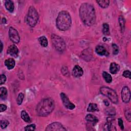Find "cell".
<instances>
[{
	"mask_svg": "<svg viewBox=\"0 0 131 131\" xmlns=\"http://www.w3.org/2000/svg\"><path fill=\"white\" fill-rule=\"evenodd\" d=\"M87 111H88V112H96V111H98L99 109H98L97 105L96 104L91 103L89 105L88 108V109H87Z\"/></svg>",
	"mask_w": 131,
	"mask_h": 131,
	"instance_id": "7402d4cb",
	"label": "cell"
},
{
	"mask_svg": "<svg viewBox=\"0 0 131 131\" xmlns=\"http://www.w3.org/2000/svg\"><path fill=\"white\" fill-rule=\"evenodd\" d=\"M35 128H36V125L34 124H31L26 126L25 127L24 129L25 130H35Z\"/></svg>",
	"mask_w": 131,
	"mask_h": 131,
	"instance_id": "1f68e13d",
	"label": "cell"
},
{
	"mask_svg": "<svg viewBox=\"0 0 131 131\" xmlns=\"http://www.w3.org/2000/svg\"><path fill=\"white\" fill-rule=\"evenodd\" d=\"M125 117L126 119L129 121H131V112H130V109H127L125 111Z\"/></svg>",
	"mask_w": 131,
	"mask_h": 131,
	"instance_id": "83f0119b",
	"label": "cell"
},
{
	"mask_svg": "<svg viewBox=\"0 0 131 131\" xmlns=\"http://www.w3.org/2000/svg\"><path fill=\"white\" fill-rule=\"evenodd\" d=\"M101 94L107 97L113 103L117 104L118 101V96L116 92L113 89L107 86H102L100 89Z\"/></svg>",
	"mask_w": 131,
	"mask_h": 131,
	"instance_id": "5b68a950",
	"label": "cell"
},
{
	"mask_svg": "<svg viewBox=\"0 0 131 131\" xmlns=\"http://www.w3.org/2000/svg\"><path fill=\"white\" fill-rule=\"evenodd\" d=\"M2 21H3V23H4V24H6V22H7V21H6V19L4 18H3V19H2Z\"/></svg>",
	"mask_w": 131,
	"mask_h": 131,
	"instance_id": "74e56055",
	"label": "cell"
},
{
	"mask_svg": "<svg viewBox=\"0 0 131 131\" xmlns=\"http://www.w3.org/2000/svg\"><path fill=\"white\" fill-rule=\"evenodd\" d=\"M39 16L36 9L33 6H30L26 17V22L30 27H34L38 20Z\"/></svg>",
	"mask_w": 131,
	"mask_h": 131,
	"instance_id": "277c9868",
	"label": "cell"
},
{
	"mask_svg": "<svg viewBox=\"0 0 131 131\" xmlns=\"http://www.w3.org/2000/svg\"><path fill=\"white\" fill-rule=\"evenodd\" d=\"M103 32L105 35L110 34V29L109 26L107 23H104L103 25Z\"/></svg>",
	"mask_w": 131,
	"mask_h": 131,
	"instance_id": "484cf974",
	"label": "cell"
},
{
	"mask_svg": "<svg viewBox=\"0 0 131 131\" xmlns=\"http://www.w3.org/2000/svg\"><path fill=\"white\" fill-rule=\"evenodd\" d=\"M104 104H105V106H107V107H108V106H109V105H110V103H109V101L107 100H105L104 101Z\"/></svg>",
	"mask_w": 131,
	"mask_h": 131,
	"instance_id": "8d00e7d4",
	"label": "cell"
},
{
	"mask_svg": "<svg viewBox=\"0 0 131 131\" xmlns=\"http://www.w3.org/2000/svg\"><path fill=\"white\" fill-rule=\"evenodd\" d=\"M38 41H39L40 45L42 47H47L48 42V40L45 36H42L39 37L38 38Z\"/></svg>",
	"mask_w": 131,
	"mask_h": 131,
	"instance_id": "d6986e66",
	"label": "cell"
},
{
	"mask_svg": "<svg viewBox=\"0 0 131 131\" xmlns=\"http://www.w3.org/2000/svg\"><path fill=\"white\" fill-rule=\"evenodd\" d=\"M120 70V66L118 64L115 63H112L110 65V71L113 74H116Z\"/></svg>",
	"mask_w": 131,
	"mask_h": 131,
	"instance_id": "e0dca14e",
	"label": "cell"
},
{
	"mask_svg": "<svg viewBox=\"0 0 131 131\" xmlns=\"http://www.w3.org/2000/svg\"><path fill=\"white\" fill-rule=\"evenodd\" d=\"M96 2L103 8H107L110 4V1H109V0H102V1H97Z\"/></svg>",
	"mask_w": 131,
	"mask_h": 131,
	"instance_id": "44dd1931",
	"label": "cell"
},
{
	"mask_svg": "<svg viewBox=\"0 0 131 131\" xmlns=\"http://www.w3.org/2000/svg\"><path fill=\"white\" fill-rule=\"evenodd\" d=\"M79 16L81 21L86 26H92L96 22L95 10L90 4L85 3L80 6Z\"/></svg>",
	"mask_w": 131,
	"mask_h": 131,
	"instance_id": "6da1fadb",
	"label": "cell"
},
{
	"mask_svg": "<svg viewBox=\"0 0 131 131\" xmlns=\"http://www.w3.org/2000/svg\"><path fill=\"white\" fill-rule=\"evenodd\" d=\"M121 98L124 103H128L130 99V92L129 88L124 86L121 91Z\"/></svg>",
	"mask_w": 131,
	"mask_h": 131,
	"instance_id": "9c48e42d",
	"label": "cell"
},
{
	"mask_svg": "<svg viewBox=\"0 0 131 131\" xmlns=\"http://www.w3.org/2000/svg\"><path fill=\"white\" fill-rule=\"evenodd\" d=\"M112 47V49H113V54L114 55H117L119 51V47H118V46L116 44H115V43H113Z\"/></svg>",
	"mask_w": 131,
	"mask_h": 131,
	"instance_id": "f546056e",
	"label": "cell"
},
{
	"mask_svg": "<svg viewBox=\"0 0 131 131\" xmlns=\"http://www.w3.org/2000/svg\"><path fill=\"white\" fill-rule=\"evenodd\" d=\"M24 98V95L23 93H20L18 97L17 98V103L19 105H21L22 104L23 100Z\"/></svg>",
	"mask_w": 131,
	"mask_h": 131,
	"instance_id": "f1b7e54d",
	"label": "cell"
},
{
	"mask_svg": "<svg viewBox=\"0 0 131 131\" xmlns=\"http://www.w3.org/2000/svg\"><path fill=\"white\" fill-rule=\"evenodd\" d=\"M7 110V106L5 105L1 104L0 105V111L1 112H4Z\"/></svg>",
	"mask_w": 131,
	"mask_h": 131,
	"instance_id": "d590c367",
	"label": "cell"
},
{
	"mask_svg": "<svg viewBox=\"0 0 131 131\" xmlns=\"http://www.w3.org/2000/svg\"><path fill=\"white\" fill-rule=\"evenodd\" d=\"M5 65L8 69L11 70L16 65V62L14 59H8L5 60Z\"/></svg>",
	"mask_w": 131,
	"mask_h": 131,
	"instance_id": "2e32d148",
	"label": "cell"
},
{
	"mask_svg": "<svg viewBox=\"0 0 131 131\" xmlns=\"http://www.w3.org/2000/svg\"><path fill=\"white\" fill-rule=\"evenodd\" d=\"M106 113L108 115H110L111 116H114L116 114V112H115V109L113 108H107L106 109Z\"/></svg>",
	"mask_w": 131,
	"mask_h": 131,
	"instance_id": "4316f807",
	"label": "cell"
},
{
	"mask_svg": "<svg viewBox=\"0 0 131 131\" xmlns=\"http://www.w3.org/2000/svg\"><path fill=\"white\" fill-rule=\"evenodd\" d=\"M51 41L54 48L60 52H63L65 50L66 46L64 40L60 36L56 34L51 35Z\"/></svg>",
	"mask_w": 131,
	"mask_h": 131,
	"instance_id": "8992f818",
	"label": "cell"
},
{
	"mask_svg": "<svg viewBox=\"0 0 131 131\" xmlns=\"http://www.w3.org/2000/svg\"><path fill=\"white\" fill-rule=\"evenodd\" d=\"M6 81V76L4 74H1L0 76V84H4Z\"/></svg>",
	"mask_w": 131,
	"mask_h": 131,
	"instance_id": "d6a6232c",
	"label": "cell"
},
{
	"mask_svg": "<svg viewBox=\"0 0 131 131\" xmlns=\"http://www.w3.org/2000/svg\"><path fill=\"white\" fill-rule=\"evenodd\" d=\"M21 118L25 122H28V123H30L31 122V118L30 117V116H29L28 114L24 110L22 111L21 112Z\"/></svg>",
	"mask_w": 131,
	"mask_h": 131,
	"instance_id": "ffe728a7",
	"label": "cell"
},
{
	"mask_svg": "<svg viewBox=\"0 0 131 131\" xmlns=\"http://www.w3.org/2000/svg\"><path fill=\"white\" fill-rule=\"evenodd\" d=\"M60 95L63 105L66 108L69 110H73L75 108V106L70 101L69 98L65 93H61Z\"/></svg>",
	"mask_w": 131,
	"mask_h": 131,
	"instance_id": "ba28073f",
	"label": "cell"
},
{
	"mask_svg": "<svg viewBox=\"0 0 131 131\" xmlns=\"http://www.w3.org/2000/svg\"><path fill=\"white\" fill-rule=\"evenodd\" d=\"M85 120L87 122L92 123L93 125H95L98 122V119L97 117L92 114L87 115L85 117Z\"/></svg>",
	"mask_w": 131,
	"mask_h": 131,
	"instance_id": "9a60e30c",
	"label": "cell"
},
{
	"mask_svg": "<svg viewBox=\"0 0 131 131\" xmlns=\"http://www.w3.org/2000/svg\"><path fill=\"white\" fill-rule=\"evenodd\" d=\"M95 51L97 54L101 56H107L109 55V53L106 49L102 46H97L95 48Z\"/></svg>",
	"mask_w": 131,
	"mask_h": 131,
	"instance_id": "5bb4252c",
	"label": "cell"
},
{
	"mask_svg": "<svg viewBox=\"0 0 131 131\" xmlns=\"http://www.w3.org/2000/svg\"><path fill=\"white\" fill-rule=\"evenodd\" d=\"M92 55V51L91 49H85L81 53V58L86 61L91 60Z\"/></svg>",
	"mask_w": 131,
	"mask_h": 131,
	"instance_id": "7c38bea8",
	"label": "cell"
},
{
	"mask_svg": "<svg viewBox=\"0 0 131 131\" xmlns=\"http://www.w3.org/2000/svg\"><path fill=\"white\" fill-rule=\"evenodd\" d=\"M118 22L119 24L120 25L121 31H123L124 30V28H125V20L124 19V18L122 16H119V18H118Z\"/></svg>",
	"mask_w": 131,
	"mask_h": 131,
	"instance_id": "d4e9b609",
	"label": "cell"
},
{
	"mask_svg": "<svg viewBox=\"0 0 131 131\" xmlns=\"http://www.w3.org/2000/svg\"><path fill=\"white\" fill-rule=\"evenodd\" d=\"M103 76L104 79L105 80V81L107 83H111L112 81V76L110 74L107 73V72H104L103 73Z\"/></svg>",
	"mask_w": 131,
	"mask_h": 131,
	"instance_id": "cb8c5ba5",
	"label": "cell"
},
{
	"mask_svg": "<svg viewBox=\"0 0 131 131\" xmlns=\"http://www.w3.org/2000/svg\"><path fill=\"white\" fill-rule=\"evenodd\" d=\"M55 103L51 98L42 99L36 107V112L37 115L45 117L49 115L54 110Z\"/></svg>",
	"mask_w": 131,
	"mask_h": 131,
	"instance_id": "7a4b0ae2",
	"label": "cell"
},
{
	"mask_svg": "<svg viewBox=\"0 0 131 131\" xmlns=\"http://www.w3.org/2000/svg\"><path fill=\"white\" fill-rule=\"evenodd\" d=\"M5 7L6 8V9L9 11L10 12H13L14 9V3L12 1H10V0H8V1H6L5 2Z\"/></svg>",
	"mask_w": 131,
	"mask_h": 131,
	"instance_id": "ac0fdd59",
	"label": "cell"
},
{
	"mask_svg": "<svg viewBox=\"0 0 131 131\" xmlns=\"http://www.w3.org/2000/svg\"><path fill=\"white\" fill-rule=\"evenodd\" d=\"M56 24L57 28L61 31L68 30L72 25V19L68 11H61L56 18Z\"/></svg>",
	"mask_w": 131,
	"mask_h": 131,
	"instance_id": "3957f363",
	"label": "cell"
},
{
	"mask_svg": "<svg viewBox=\"0 0 131 131\" xmlns=\"http://www.w3.org/2000/svg\"><path fill=\"white\" fill-rule=\"evenodd\" d=\"M19 50L18 48L14 45L10 46L7 49V53L14 57H17L19 55Z\"/></svg>",
	"mask_w": 131,
	"mask_h": 131,
	"instance_id": "8fae6325",
	"label": "cell"
},
{
	"mask_svg": "<svg viewBox=\"0 0 131 131\" xmlns=\"http://www.w3.org/2000/svg\"><path fill=\"white\" fill-rule=\"evenodd\" d=\"M1 52H2V50H3V43L1 41Z\"/></svg>",
	"mask_w": 131,
	"mask_h": 131,
	"instance_id": "f35d334b",
	"label": "cell"
},
{
	"mask_svg": "<svg viewBox=\"0 0 131 131\" xmlns=\"http://www.w3.org/2000/svg\"><path fill=\"white\" fill-rule=\"evenodd\" d=\"M9 36L10 40L14 43H18L20 42V37L18 31L13 27H10L9 29Z\"/></svg>",
	"mask_w": 131,
	"mask_h": 131,
	"instance_id": "52a82bcc",
	"label": "cell"
},
{
	"mask_svg": "<svg viewBox=\"0 0 131 131\" xmlns=\"http://www.w3.org/2000/svg\"><path fill=\"white\" fill-rule=\"evenodd\" d=\"M123 76L125 78H128L130 79V72L128 70H125L123 73Z\"/></svg>",
	"mask_w": 131,
	"mask_h": 131,
	"instance_id": "836d02e7",
	"label": "cell"
},
{
	"mask_svg": "<svg viewBox=\"0 0 131 131\" xmlns=\"http://www.w3.org/2000/svg\"><path fill=\"white\" fill-rule=\"evenodd\" d=\"M9 124V122L7 120H1V127L2 129L6 128Z\"/></svg>",
	"mask_w": 131,
	"mask_h": 131,
	"instance_id": "4dcf8cb0",
	"label": "cell"
},
{
	"mask_svg": "<svg viewBox=\"0 0 131 131\" xmlns=\"http://www.w3.org/2000/svg\"><path fill=\"white\" fill-rule=\"evenodd\" d=\"M118 125L120 126V128L122 130H123L124 129V125H123V121L122 119L121 118H118Z\"/></svg>",
	"mask_w": 131,
	"mask_h": 131,
	"instance_id": "e575fe53",
	"label": "cell"
},
{
	"mask_svg": "<svg viewBox=\"0 0 131 131\" xmlns=\"http://www.w3.org/2000/svg\"><path fill=\"white\" fill-rule=\"evenodd\" d=\"M7 96V90L5 87L0 88V97L2 99H5Z\"/></svg>",
	"mask_w": 131,
	"mask_h": 131,
	"instance_id": "603a6c76",
	"label": "cell"
},
{
	"mask_svg": "<svg viewBox=\"0 0 131 131\" xmlns=\"http://www.w3.org/2000/svg\"><path fill=\"white\" fill-rule=\"evenodd\" d=\"M72 74L74 77L78 78L82 76L83 74V71L82 69L79 66L76 65L73 69Z\"/></svg>",
	"mask_w": 131,
	"mask_h": 131,
	"instance_id": "4fadbf2b",
	"label": "cell"
},
{
	"mask_svg": "<svg viewBox=\"0 0 131 131\" xmlns=\"http://www.w3.org/2000/svg\"><path fill=\"white\" fill-rule=\"evenodd\" d=\"M46 130L51 131V130H66V129L64 127V126L60 122H53L50 124L47 128H46Z\"/></svg>",
	"mask_w": 131,
	"mask_h": 131,
	"instance_id": "30bf717a",
	"label": "cell"
}]
</instances>
